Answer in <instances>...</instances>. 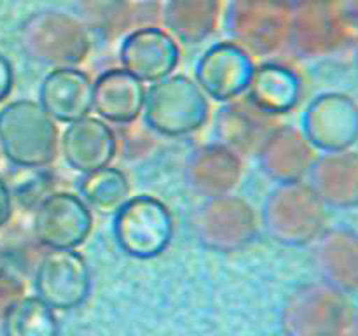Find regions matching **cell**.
Instances as JSON below:
<instances>
[{
	"mask_svg": "<svg viewBox=\"0 0 358 336\" xmlns=\"http://www.w3.org/2000/svg\"><path fill=\"white\" fill-rule=\"evenodd\" d=\"M56 121L35 100H14L0 108V150L24 170L49 167L58 156Z\"/></svg>",
	"mask_w": 358,
	"mask_h": 336,
	"instance_id": "6da1fadb",
	"label": "cell"
},
{
	"mask_svg": "<svg viewBox=\"0 0 358 336\" xmlns=\"http://www.w3.org/2000/svg\"><path fill=\"white\" fill-rule=\"evenodd\" d=\"M208 115V97L185 74H170L147 90L143 121L159 135L170 139L187 136L201 130Z\"/></svg>",
	"mask_w": 358,
	"mask_h": 336,
	"instance_id": "7a4b0ae2",
	"label": "cell"
},
{
	"mask_svg": "<svg viewBox=\"0 0 358 336\" xmlns=\"http://www.w3.org/2000/svg\"><path fill=\"white\" fill-rule=\"evenodd\" d=\"M175 233L173 216L159 198L129 196L112 214V234L119 251L133 259H154L163 254Z\"/></svg>",
	"mask_w": 358,
	"mask_h": 336,
	"instance_id": "3957f363",
	"label": "cell"
},
{
	"mask_svg": "<svg viewBox=\"0 0 358 336\" xmlns=\"http://www.w3.org/2000/svg\"><path fill=\"white\" fill-rule=\"evenodd\" d=\"M34 286L37 296L55 310H76L91 294V268L76 248H48L35 270Z\"/></svg>",
	"mask_w": 358,
	"mask_h": 336,
	"instance_id": "277c9868",
	"label": "cell"
},
{
	"mask_svg": "<svg viewBox=\"0 0 358 336\" xmlns=\"http://www.w3.org/2000/svg\"><path fill=\"white\" fill-rule=\"evenodd\" d=\"M304 142L324 153L346 150L358 140V105L343 93H322L301 118Z\"/></svg>",
	"mask_w": 358,
	"mask_h": 336,
	"instance_id": "5b68a950",
	"label": "cell"
},
{
	"mask_svg": "<svg viewBox=\"0 0 358 336\" xmlns=\"http://www.w3.org/2000/svg\"><path fill=\"white\" fill-rule=\"evenodd\" d=\"M93 230V210L77 192L52 191L35 206L34 234L45 248H77Z\"/></svg>",
	"mask_w": 358,
	"mask_h": 336,
	"instance_id": "8992f818",
	"label": "cell"
},
{
	"mask_svg": "<svg viewBox=\"0 0 358 336\" xmlns=\"http://www.w3.org/2000/svg\"><path fill=\"white\" fill-rule=\"evenodd\" d=\"M254 62L236 42H215L194 66V80L205 94L215 102H229L247 91L254 74Z\"/></svg>",
	"mask_w": 358,
	"mask_h": 336,
	"instance_id": "52a82bcc",
	"label": "cell"
},
{
	"mask_svg": "<svg viewBox=\"0 0 358 336\" xmlns=\"http://www.w3.org/2000/svg\"><path fill=\"white\" fill-rule=\"evenodd\" d=\"M119 62L126 72L143 84H152L175 72L180 62V49L163 28L140 27L122 38Z\"/></svg>",
	"mask_w": 358,
	"mask_h": 336,
	"instance_id": "ba28073f",
	"label": "cell"
},
{
	"mask_svg": "<svg viewBox=\"0 0 358 336\" xmlns=\"http://www.w3.org/2000/svg\"><path fill=\"white\" fill-rule=\"evenodd\" d=\"M59 149L72 170L87 174L112 163L117 153V139L107 121L86 115L66 125Z\"/></svg>",
	"mask_w": 358,
	"mask_h": 336,
	"instance_id": "9c48e42d",
	"label": "cell"
},
{
	"mask_svg": "<svg viewBox=\"0 0 358 336\" xmlns=\"http://www.w3.org/2000/svg\"><path fill=\"white\" fill-rule=\"evenodd\" d=\"M37 102L52 121L69 125L93 111V79L77 66L52 69L38 86Z\"/></svg>",
	"mask_w": 358,
	"mask_h": 336,
	"instance_id": "30bf717a",
	"label": "cell"
},
{
	"mask_svg": "<svg viewBox=\"0 0 358 336\" xmlns=\"http://www.w3.org/2000/svg\"><path fill=\"white\" fill-rule=\"evenodd\" d=\"M145 84L122 66L103 70L93 80V111L114 125H129L143 112Z\"/></svg>",
	"mask_w": 358,
	"mask_h": 336,
	"instance_id": "8fae6325",
	"label": "cell"
},
{
	"mask_svg": "<svg viewBox=\"0 0 358 336\" xmlns=\"http://www.w3.org/2000/svg\"><path fill=\"white\" fill-rule=\"evenodd\" d=\"M245 94L264 114H287L299 104L301 79L289 66L262 63L254 69Z\"/></svg>",
	"mask_w": 358,
	"mask_h": 336,
	"instance_id": "7c38bea8",
	"label": "cell"
},
{
	"mask_svg": "<svg viewBox=\"0 0 358 336\" xmlns=\"http://www.w3.org/2000/svg\"><path fill=\"white\" fill-rule=\"evenodd\" d=\"M317 195L336 206L358 205V153H325L318 163Z\"/></svg>",
	"mask_w": 358,
	"mask_h": 336,
	"instance_id": "4fadbf2b",
	"label": "cell"
},
{
	"mask_svg": "<svg viewBox=\"0 0 358 336\" xmlns=\"http://www.w3.org/2000/svg\"><path fill=\"white\" fill-rule=\"evenodd\" d=\"M76 188L80 200L101 216L114 214L129 198L131 191L124 172L110 164L87 174H80L76 181Z\"/></svg>",
	"mask_w": 358,
	"mask_h": 336,
	"instance_id": "5bb4252c",
	"label": "cell"
},
{
	"mask_svg": "<svg viewBox=\"0 0 358 336\" xmlns=\"http://www.w3.org/2000/svg\"><path fill=\"white\" fill-rule=\"evenodd\" d=\"M3 336H59L55 308L35 296H20L2 314Z\"/></svg>",
	"mask_w": 358,
	"mask_h": 336,
	"instance_id": "9a60e30c",
	"label": "cell"
},
{
	"mask_svg": "<svg viewBox=\"0 0 358 336\" xmlns=\"http://www.w3.org/2000/svg\"><path fill=\"white\" fill-rule=\"evenodd\" d=\"M345 21L343 13H336L329 0H303L297 28L308 48L327 49L341 38Z\"/></svg>",
	"mask_w": 358,
	"mask_h": 336,
	"instance_id": "2e32d148",
	"label": "cell"
},
{
	"mask_svg": "<svg viewBox=\"0 0 358 336\" xmlns=\"http://www.w3.org/2000/svg\"><path fill=\"white\" fill-rule=\"evenodd\" d=\"M322 261L332 280L346 289H358V234L332 231L322 244Z\"/></svg>",
	"mask_w": 358,
	"mask_h": 336,
	"instance_id": "e0dca14e",
	"label": "cell"
},
{
	"mask_svg": "<svg viewBox=\"0 0 358 336\" xmlns=\"http://www.w3.org/2000/svg\"><path fill=\"white\" fill-rule=\"evenodd\" d=\"M215 0H170L166 16L171 30L182 37L208 34L215 20Z\"/></svg>",
	"mask_w": 358,
	"mask_h": 336,
	"instance_id": "ac0fdd59",
	"label": "cell"
},
{
	"mask_svg": "<svg viewBox=\"0 0 358 336\" xmlns=\"http://www.w3.org/2000/svg\"><path fill=\"white\" fill-rule=\"evenodd\" d=\"M16 298H20V294H17V282L10 275L0 272V318H2V314L7 308V304L16 300Z\"/></svg>",
	"mask_w": 358,
	"mask_h": 336,
	"instance_id": "d6986e66",
	"label": "cell"
},
{
	"mask_svg": "<svg viewBox=\"0 0 358 336\" xmlns=\"http://www.w3.org/2000/svg\"><path fill=\"white\" fill-rule=\"evenodd\" d=\"M14 86V70L9 59L0 52V104L9 98Z\"/></svg>",
	"mask_w": 358,
	"mask_h": 336,
	"instance_id": "ffe728a7",
	"label": "cell"
},
{
	"mask_svg": "<svg viewBox=\"0 0 358 336\" xmlns=\"http://www.w3.org/2000/svg\"><path fill=\"white\" fill-rule=\"evenodd\" d=\"M13 209V192H10V188L7 186V182L3 178H0V227H3L10 220Z\"/></svg>",
	"mask_w": 358,
	"mask_h": 336,
	"instance_id": "44dd1931",
	"label": "cell"
},
{
	"mask_svg": "<svg viewBox=\"0 0 358 336\" xmlns=\"http://www.w3.org/2000/svg\"><path fill=\"white\" fill-rule=\"evenodd\" d=\"M341 13L350 24L358 28V0H343Z\"/></svg>",
	"mask_w": 358,
	"mask_h": 336,
	"instance_id": "7402d4cb",
	"label": "cell"
},
{
	"mask_svg": "<svg viewBox=\"0 0 358 336\" xmlns=\"http://www.w3.org/2000/svg\"><path fill=\"white\" fill-rule=\"evenodd\" d=\"M345 336H358V317L352 322V324L348 326V329H346Z\"/></svg>",
	"mask_w": 358,
	"mask_h": 336,
	"instance_id": "603a6c76",
	"label": "cell"
},
{
	"mask_svg": "<svg viewBox=\"0 0 358 336\" xmlns=\"http://www.w3.org/2000/svg\"><path fill=\"white\" fill-rule=\"evenodd\" d=\"M0 156H2V150H0Z\"/></svg>",
	"mask_w": 358,
	"mask_h": 336,
	"instance_id": "cb8c5ba5",
	"label": "cell"
},
{
	"mask_svg": "<svg viewBox=\"0 0 358 336\" xmlns=\"http://www.w3.org/2000/svg\"><path fill=\"white\" fill-rule=\"evenodd\" d=\"M329 2H332V0H329Z\"/></svg>",
	"mask_w": 358,
	"mask_h": 336,
	"instance_id": "d4e9b609",
	"label": "cell"
}]
</instances>
